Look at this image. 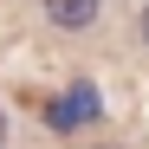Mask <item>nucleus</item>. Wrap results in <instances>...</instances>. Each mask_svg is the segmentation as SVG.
Returning <instances> with one entry per match:
<instances>
[{"label":"nucleus","instance_id":"nucleus-3","mask_svg":"<svg viewBox=\"0 0 149 149\" xmlns=\"http://www.w3.org/2000/svg\"><path fill=\"white\" fill-rule=\"evenodd\" d=\"M0 143H7V117H0Z\"/></svg>","mask_w":149,"mask_h":149},{"label":"nucleus","instance_id":"nucleus-2","mask_svg":"<svg viewBox=\"0 0 149 149\" xmlns=\"http://www.w3.org/2000/svg\"><path fill=\"white\" fill-rule=\"evenodd\" d=\"M143 45H149V7H143Z\"/></svg>","mask_w":149,"mask_h":149},{"label":"nucleus","instance_id":"nucleus-1","mask_svg":"<svg viewBox=\"0 0 149 149\" xmlns=\"http://www.w3.org/2000/svg\"><path fill=\"white\" fill-rule=\"evenodd\" d=\"M45 7V19H52V26H65V33H84L97 13H104V0H39Z\"/></svg>","mask_w":149,"mask_h":149}]
</instances>
